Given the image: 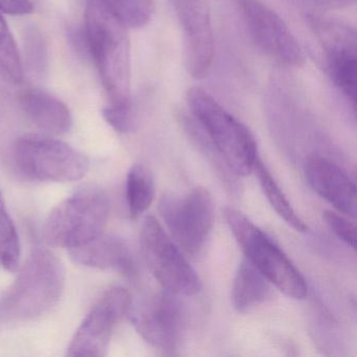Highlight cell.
I'll use <instances>...</instances> for the list:
<instances>
[{
	"label": "cell",
	"mask_w": 357,
	"mask_h": 357,
	"mask_svg": "<svg viewBox=\"0 0 357 357\" xmlns=\"http://www.w3.org/2000/svg\"><path fill=\"white\" fill-rule=\"evenodd\" d=\"M83 34L109 103L130 101V43L126 26L102 0H87Z\"/></svg>",
	"instance_id": "6da1fadb"
},
{
	"label": "cell",
	"mask_w": 357,
	"mask_h": 357,
	"mask_svg": "<svg viewBox=\"0 0 357 357\" xmlns=\"http://www.w3.org/2000/svg\"><path fill=\"white\" fill-rule=\"evenodd\" d=\"M64 286L61 260L47 248H35L15 282L0 296V321H28L43 317L59 303Z\"/></svg>",
	"instance_id": "7a4b0ae2"
},
{
	"label": "cell",
	"mask_w": 357,
	"mask_h": 357,
	"mask_svg": "<svg viewBox=\"0 0 357 357\" xmlns=\"http://www.w3.org/2000/svg\"><path fill=\"white\" fill-rule=\"evenodd\" d=\"M185 100L192 116L229 169L236 175L250 174L259 158L256 141L248 127L200 87L188 89Z\"/></svg>",
	"instance_id": "3957f363"
},
{
	"label": "cell",
	"mask_w": 357,
	"mask_h": 357,
	"mask_svg": "<svg viewBox=\"0 0 357 357\" xmlns=\"http://www.w3.org/2000/svg\"><path fill=\"white\" fill-rule=\"evenodd\" d=\"M109 200L103 190L85 185L54 208L45 220V243L55 248H79L104 234Z\"/></svg>",
	"instance_id": "277c9868"
},
{
	"label": "cell",
	"mask_w": 357,
	"mask_h": 357,
	"mask_svg": "<svg viewBox=\"0 0 357 357\" xmlns=\"http://www.w3.org/2000/svg\"><path fill=\"white\" fill-rule=\"evenodd\" d=\"M223 216L245 258L280 291L294 298H304L307 285L288 257L243 213L225 208Z\"/></svg>",
	"instance_id": "5b68a950"
},
{
	"label": "cell",
	"mask_w": 357,
	"mask_h": 357,
	"mask_svg": "<svg viewBox=\"0 0 357 357\" xmlns=\"http://www.w3.org/2000/svg\"><path fill=\"white\" fill-rule=\"evenodd\" d=\"M14 162L26 178L45 183H72L89 170V158L68 144L47 135H28L16 141Z\"/></svg>",
	"instance_id": "8992f818"
},
{
	"label": "cell",
	"mask_w": 357,
	"mask_h": 357,
	"mask_svg": "<svg viewBox=\"0 0 357 357\" xmlns=\"http://www.w3.org/2000/svg\"><path fill=\"white\" fill-rule=\"evenodd\" d=\"M139 243L150 273L164 290L183 296H195L200 291L199 277L155 217L148 216L144 221Z\"/></svg>",
	"instance_id": "52a82bcc"
},
{
	"label": "cell",
	"mask_w": 357,
	"mask_h": 357,
	"mask_svg": "<svg viewBox=\"0 0 357 357\" xmlns=\"http://www.w3.org/2000/svg\"><path fill=\"white\" fill-rule=\"evenodd\" d=\"M160 213L177 245L188 254L199 252L214 222V202L208 189L195 188L183 197L164 196Z\"/></svg>",
	"instance_id": "ba28073f"
},
{
	"label": "cell",
	"mask_w": 357,
	"mask_h": 357,
	"mask_svg": "<svg viewBox=\"0 0 357 357\" xmlns=\"http://www.w3.org/2000/svg\"><path fill=\"white\" fill-rule=\"evenodd\" d=\"M250 38L265 55L275 61L301 68L305 54L283 20L261 0H236Z\"/></svg>",
	"instance_id": "9c48e42d"
},
{
	"label": "cell",
	"mask_w": 357,
	"mask_h": 357,
	"mask_svg": "<svg viewBox=\"0 0 357 357\" xmlns=\"http://www.w3.org/2000/svg\"><path fill=\"white\" fill-rule=\"evenodd\" d=\"M131 305L130 294L125 288L114 287L104 292L75 333L68 348V356H105L112 333L130 312Z\"/></svg>",
	"instance_id": "30bf717a"
},
{
	"label": "cell",
	"mask_w": 357,
	"mask_h": 357,
	"mask_svg": "<svg viewBox=\"0 0 357 357\" xmlns=\"http://www.w3.org/2000/svg\"><path fill=\"white\" fill-rule=\"evenodd\" d=\"M170 1L183 32L185 68L193 78H204L215 57L210 0Z\"/></svg>",
	"instance_id": "8fae6325"
},
{
	"label": "cell",
	"mask_w": 357,
	"mask_h": 357,
	"mask_svg": "<svg viewBox=\"0 0 357 357\" xmlns=\"http://www.w3.org/2000/svg\"><path fill=\"white\" fill-rule=\"evenodd\" d=\"M175 296L165 290L131 311V321L142 337L167 355L176 354L183 333V311Z\"/></svg>",
	"instance_id": "7c38bea8"
},
{
	"label": "cell",
	"mask_w": 357,
	"mask_h": 357,
	"mask_svg": "<svg viewBox=\"0 0 357 357\" xmlns=\"http://www.w3.org/2000/svg\"><path fill=\"white\" fill-rule=\"evenodd\" d=\"M304 172L310 187L321 198L340 212L355 217L356 188L340 167L327 158L314 155L305 162Z\"/></svg>",
	"instance_id": "4fadbf2b"
},
{
	"label": "cell",
	"mask_w": 357,
	"mask_h": 357,
	"mask_svg": "<svg viewBox=\"0 0 357 357\" xmlns=\"http://www.w3.org/2000/svg\"><path fill=\"white\" fill-rule=\"evenodd\" d=\"M17 101L26 118L47 135H66L72 129L70 108L55 96L43 89H26L18 93Z\"/></svg>",
	"instance_id": "5bb4252c"
},
{
	"label": "cell",
	"mask_w": 357,
	"mask_h": 357,
	"mask_svg": "<svg viewBox=\"0 0 357 357\" xmlns=\"http://www.w3.org/2000/svg\"><path fill=\"white\" fill-rule=\"evenodd\" d=\"M73 260L83 266L114 269L127 277L135 275V264L128 246L114 236L102 234L91 241L70 250Z\"/></svg>",
	"instance_id": "9a60e30c"
},
{
	"label": "cell",
	"mask_w": 357,
	"mask_h": 357,
	"mask_svg": "<svg viewBox=\"0 0 357 357\" xmlns=\"http://www.w3.org/2000/svg\"><path fill=\"white\" fill-rule=\"evenodd\" d=\"M311 26L325 52L327 63L357 58V38L354 29L335 20L311 18Z\"/></svg>",
	"instance_id": "2e32d148"
},
{
	"label": "cell",
	"mask_w": 357,
	"mask_h": 357,
	"mask_svg": "<svg viewBox=\"0 0 357 357\" xmlns=\"http://www.w3.org/2000/svg\"><path fill=\"white\" fill-rule=\"evenodd\" d=\"M271 294L269 282L248 259L238 267L234 279L231 300L236 310L245 312L264 302Z\"/></svg>",
	"instance_id": "e0dca14e"
},
{
	"label": "cell",
	"mask_w": 357,
	"mask_h": 357,
	"mask_svg": "<svg viewBox=\"0 0 357 357\" xmlns=\"http://www.w3.org/2000/svg\"><path fill=\"white\" fill-rule=\"evenodd\" d=\"M154 181L151 171L143 164L131 167L127 175L126 200L131 218H137L151 206Z\"/></svg>",
	"instance_id": "ac0fdd59"
},
{
	"label": "cell",
	"mask_w": 357,
	"mask_h": 357,
	"mask_svg": "<svg viewBox=\"0 0 357 357\" xmlns=\"http://www.w3.org/2000/svg\"><path fill=\"white\" fill-rule=\"evenodd\" d=\"M254 172L258 177L261 188L264 192L271 206L275 211L278 215L287 223L292 229L298 231H306L307 227L304 221L300 218L292 208L291 204L288 202L286 196L284 195L279 185L275 183V179L271 176L266 167L264 166L260 158L257 160L255 165Z\"/></svg>",
	"instance_id": "d6986e66"
},
{
	"label": "cell",
	"mask_w": 357,
	"mask_h": 357,
	"mask_svg": "<svg viewBox=\"0 0 357 357\" xmlns=\"http://www.w3.org/2000/svg\"><path fill=\"white\" fill-rule=\"evenodd\" d=\"M20 263V236L0 190V265L8 271H16Z\"/></svg>",
	"instance_id": "ffe728a7"
},
{
	"label": "cell",
	"mask_w": 357,
	"mask_h": 357,
	"mask_svg": "<svg viewBox=\"0 0 357 357\" xmlns=\"http://www.w3.org/2000/svg\"><path fill=\"white\" fill-rule=\"evenodd\" d=\"M0 75L8 82L20 84L24 80V66L15 39L0 14Z\"/></svg>",
	"instance_id": "44dd1931"
},
{
	"label": "cell",
	"mask_w": 357,
	"mask_h": 357,
	"mask_svg": "<svg viewBox=\"0 0 357 357\" xmlns=\"http://www.w3.org/2000/svg\"><path fill=\"white\" fill-rule=\"evenodd\" d=\"M102 3L127 29L142 28L153 15V0H102Z\"/></svg>",
	"instance_id": "7402d4cb"
},
{
	"label": "cell",
	"mask_w": 357,
	"mask_h": 357,
	"mask_svg": "<svg viewBox=\"0 0 357 357\" xmlns=\"http://www.w3.org/2000/svg\"><path fill=\"white\" fill-rule=\"evenodd\" d=\"M24 57L26 66L35 75L43 76L47 68V49L43 34L30 28L24 34Z\"/></svg>",
	"instance_id": "603a6c76"
},
{
	"label": "cell",
	"mask_w": 357,
	"mask_h": 357,
	"mask_svg": "<svg viewBox=\"0 0 357 357\" xmlns=\"http://www.w3.org/2000/svg\"><path fill=\"white\" fill-rule=\"evenodd\" d=\"M106 122L120 133H127L133 128L135 116L132 101L108 103L102 110Z\"/></svg>",
	"instance_id": "cb8c5ba5"
},
{
	"label": "cell",
	"mask_w": 357,
	"mask_h": 357,
	"mask_svg": "<svg viewBox=\"0 0 357 357\" xmlns=\"http://www.w3.org/2000/svg\"><path fill=\"white\" fill-rule=\"evenodd\" d=\"M326 222L338 239L355 250L356 248V229L352 222L342 215L332 211H326L324 214Z\"/></svg>",
	"instance_id": "d4e9b609"
},
{
	"label": "cell",
	"mask_w": 357,
	"mask_h": 357,
	"mask_svg": "<svg viewBox=\"0 0 357 357\" xmlns=\"http://www.w3.org/2000/svg\"><path fill=\"white\" fill-rule=\"evenodd\" d=\"M0 12L13 16H24L34 12L31 0H0Z\"/></svg>",
	"instance_id": "484cf974"
},
{
	"label": "cell",
	"mask_w": 357,
	"mask_h": 357,
	"mask_svg": "<svg viewBox=\"0 0 357 357\" xmlns=\"http://www.w3.org/2000/svg\"><path fill=\"white\" fill-rule=\"evenodd\" d=\"M317 7L323 10H340L350 7L356 0H314Z\"/></svg>",
	"instance_id": "4316f807"
}]
</instances>
